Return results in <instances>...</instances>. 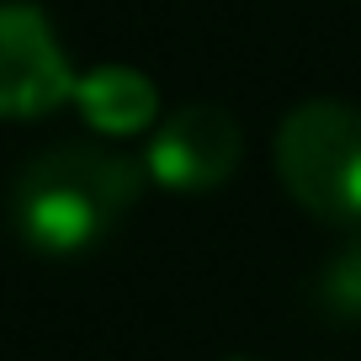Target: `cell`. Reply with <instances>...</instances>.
Returning a JSON list of instances; mask_svg holds the SVG:
<instances>
[{
	"instance_id": "obj_4",
	"label": "cell",
	"mask_w": 361,
	"mask_h": 361,
	"mask_svg": "<svg viewBox=\"0 0 361 361\" xmlns=\"http://www.w3.org/2000/svg\"><path fill=\"white\" fill-rule=\"evenodd\" d=\"M75 75L54 22L32 0H0V123H27L69 106Z\"/></svg>"
},
{
	"instance_id": "obj_3",
	"label": "cell",
	"mask_w": 361,
	"mask_h": 361,
	"mask_svg": "<svg viewBox=\"0 0 361 361\" xmlns=\"http://www.w3.org/2000/svg\"><path fill=\"white\" fill-rule=\"evenodd\" d=\"M245 159V128L218 102H186L144 138V176L165 192H218Z\"/></svg>"
},
{
	"instance_id": "obj_5",
	"label": "cell",
	"mask_w": 361,
	"mask_h": 361,
	"mask_svg": "<svg viewBox=\"0 0 361 361\" xmlns=\"http://www.w3.org/2000/svg\"><path fill=\"white\" fill-rule=\"evenodd\" d=\"M69 106L80 112V123L90 133H106V138H133L149 133L159 123V90L144 69L133 64H96V69H80L75 75V96Z\"/></svg>"
},
{
	"instance_id": "obj_2",
	"label": "cell",
	"mask_w": 361,
	"mask_h": 361,
	"mask_svg": "<svg viewBox=\"0 0 361 361\" xmlns=\"http://www.w3.org/2000/svg\"><path fill=\"white\" fill-rule=\"evenodd\" d=\"M271 165L282 192L329 228H361V112L345 102H303L276 123Z\"/></svg>"
},
{
	"instance_id": "obj_6",
	"label": "cell",
	"mask_w": 361,
	"mask_h": 361,
	"mask_svg": "<svg viewBox=\"0 0 361 361\" xmlns=\"http://www.w3.org/2000/svg\"><path fill=\"white\" fill-rule=\"evenodd\" d=\"M314 303L340 324H361V228H345L340 250L324 260L314 282Z\"/></svg>"
},
{
	"instance_id": "obj_7",
	"label": "cell",
	"mask_w": 361,
	"mask_h": 361,
	"mask_svg": "<svg viewBox=\"0 0 361 361\" xmlns=\"http://www.w3.org/2000/svg\"><path fill=\"white\" fill-rule=\"evenodd\" d=\"M224 361H255V356H224Z\"/></svg>"
},
{
	"instance_id": "obj_1",
	"label": "cell",
	"mask_w": 361,
	"mask_h": 361,
	"mask_svg": "<svg viewBox=\"0 0 361 361\" xmlns=\"http://www.w3.org/2000/svg\"><path fill=\"white\" fill-rule=\"evenodd\" d=\"M144 165L96 144H54L11 186V228L43 260H80L117 234L144 192Z\"/></svg>"
}]
</instances>
